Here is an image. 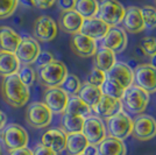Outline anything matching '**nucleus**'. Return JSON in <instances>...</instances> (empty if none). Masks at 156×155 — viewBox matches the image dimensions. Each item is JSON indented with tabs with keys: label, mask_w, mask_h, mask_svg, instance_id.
<instances>
[{
	"label": "nucleus",
	"mask_w": 156,
	"mask_h": 155,
	"mask_svg": "<svg viewBox=\"0 0 156 155\" xmlns=\"http://www.w3.org/2000/svg\"><path fill=\"white\" fill-rule=\"evenodd\" d=\"M0 91L6 104L15 109L25 106L30 98L29 88L21 82L16 74L2 78Z\"/></svg>",
	"instance_id": "obj_1"
},
{
	"label": "nucleus",
	"mask_w": 156,
	"mask_h": 155,
	"mask_svg": "<svg viewBox=\"0 0 156 155\" xmlns=\"http://www.w3.org/2000/svg\"><path fill=\"white\" fill-rule=\"evenodd\" d=\"M120 102L122 109H125L129 114H141L148 106L149 93L137 88L136 85H130L125 90Z\"/></svg>",
	"instance_id": "obj_2"
},
{
	"label": "nucleus",
	"mask_w": 156,
	"mask_h": 155,
	"mask_svg": "<svg viewBox=\"0 0 156 155\" xmlns=\"http://www.w3.org/2000/svg\"><path fill=\"white\" fill-rule=\"evenodd\" d=\"M68 75V69L63 62L54 59L49 64L39 69L37 79L42 85L47 88H57L61 86Z\"/></svg>",
	"instance_id": "obj_3"
},
{
	"label": "nucleus",
	"mask_w": 156,
	"mask_h": 155,
	"mask_svg": "<svg viewBox=\"0 0 156 155\" xmlns=\"http://www.w3.org/2000/svg\"><path fill=\"white\" fill-rule=\"evenodd\" d=\"M106 129L108 136L124 141L132 134L133 119L124 110L118 111L115 114L106 119Z\"/></svg>",
	"instance_id": "obj_4"
},
{
	"label": "nucleus",
	"mask_w": 156,
	"mask_h": 155,
	"mask_svg": "<svg viewBox=\"0 0 156 155\" xmlns=\"http://www.w3.org/2000/svg\"><path fill=\"white\" fill-rule=\"evenodd\" d=\"M0 140L4 142L8 152H11L14 149L27 147L29 135L22 126L18 124H9L0 129Z\"/></svg>",
	"instance_id": "obj_5"
},
{
	"label": "nucleus",
	"mask_w": 156,
	"mask_h": 155,
	"mask_svg": "<svg viewBox=\"0 0 156 155\" xmlns=\"http://www.w3.org/2000/svg\"><path fill=\"white\" fill-rule=\"evenodd\" d=\"M125 8L118 0H101L99 2L98 18L103 20L110 27H115L122 22L125 15Z\"/></svg>",
	"instance_id": "obj_6"
},
{
	"label": "nucleus",
	"mask_w": 156,
	"mask_h": 155,
	"mask_svg": "<svg viewBox=\"0 0 156 155\" xmlns=\"http://www.w3.org/2000/svg\"><path fill=\"white\" fill-rule=\"evenodd\" d=\"M26 120L34 128H46L52 120V112L42 102H34L26 111Z\"/></svg>",
	"instance_id": "obj_7"
},
{
	"label": "nucleus",
	"mask_w": 156,
	"mask_h": 155,
	"mask_svg": "<svg viewBox=\"0 0 156 155\" xmlns=\"http://www.w3.org/2000/svg\"><path fill=\"white\" fill-rule=\"evenodd\" d=\"M134 139L139 141H148L156 136V120L149 114H137L133 120L132 134Z\"/></svg>",
	"instance_id": "obj_8"
},
{
	"label": "nucleus",
	"mask_w": 156,
	"mask_h": 155,
	"mask_svg": "<svg viewBox=\"0 0 156 155\" xmlns=\"http://www.w3.org/2000/svg\"><path fill=\"white\" fill-rule=\"evenodd\" d=\"M82 133L91 145H99L106 138V126L101 118L97 116H89L84 119Z\"/></svg>",
	"instance_id": "obj_9"
},
{
	"label": "nucleus",
	"mask_w": 156,
	"mask_h": 155,
	"mask_svg": "<svg viewBox=\"0 0 156 155\" xmlns=\"http://www.w3.org/2000/svg\"><path fill=\"white\" fill-rule=\"evenodd\" d=\"M40 52L41 48L39 41L32 36H23L14 54L21 65H30L35 63Z\"/></svg>",
	"instance_id": "obj_10"
},
{
	"label": "nucleus",
	"mask_w": 156,
	"mask_h": 155,
	"mask_svg": "<svg viewBox=\"0 0 156 155\" xmlns=\"http://www.w3.org/2000/svg\"><path fill=\"white\" fill-rule=\"evenodd\" d=\"M133 84L147 93L156 92V69L150 64H141L133 72Z\"/></svg>",
	"instance_id": "obj_11"
},
{
	"label": "nucleus",
	"mask_w": 156,
	"mask_h": 155,
	"mask_svg": "<svg viewBox=\"0 0 156 155\" xmlns=\"http://www.w3.org/2000/svg\"><path fill=\"white\" fill-rule=\"evenodd\" d=\"M58 32V27L55 20L48 16L42 15L35 20L33 26V34L34 39L40 42H50L56 38Z\"/></svg>",
	"instance_id": "obj_12"
},
{
	"label": "nucleus",
	"mask_w": 156,
	"mask_h": 155,
	"mask_svg": "<svg viewBox=\"0 0 156 155\" xmlns=\"http://www.w3.org/2000/svg\"><path fill=\"white\" fill-rule=\"evenodd\" d=\"M128 43L127 34L124 28L111 27L107 34L101 39V47L110 49L114 54H120L126 49Z\"/></svg>",
	"instance_id": "obj_13"
},
{
	"label": "nucleus",
	"mask_w": 156,
	"mask_h": 155,
	"mask_svg": "<svg viewBox=\"0 0 156 155\" xmlns=\"http://www.w3.org/2000/svg\"><path fill=\"white\" fill-rule=\"evenodd\" d=\"M69 100V95L61 86L48 88L43 96V103L52 113H64Z\"/></svg>",
	"instance_id": "obj_14"
},
{
	"label": "nucleus",
	"mask_w": 156,
	"mask_h": 155,
	"mask_svg": "<svg viewBox=\"0 0 156 155\" xmlns=\"http://www.w3.org/2000/svg\"><path fill=\"white\" fill-rule=\"evenodd\" d=\"M70 47L72 52L79 57H91L98 50L96 41L82 33H77L72 35L70 40Z\"/></svg>",
	"instance_id": "obj_15"
},
{
	"label": "nucleus",
	"mask_w": 156,
	"mask_h": 155,
	"mask_svg": "<svg viewBox=\"0 0 156 155\" xmlns=\"http://www.w3.org/2000/svg\"><path fill=\"white\" fill-rule=\"evenodd\" d=\"M106 78L118 83L126 90L130 85H133L134 75H133V70L127 63L115 62V64L106 72Z\"/></svg>",
	"instance_id": "obj_16"
},
{
	"label": "nucleus",
	"mask_w": 156,
	"mask_h": 155,
	"mask_svg": "<svg viewBox=\"0 0 156 155\" xmlns=\"http://www.w3.org/2000/svg\"><path fill=\"white\" fill-rule=\"evenodd\" d=\"M125 32L130 34H137L144 31V22H143L141 8L136 6H129L125 9V15L122 19Z\"/></svg>",
	"instance_id": "obj_17"
},
{
	"label": "nucleus",
	"mask_w": 156,
	"mask_h": 155,
	"mask_svg": "<svg viewBox=\"0 0 156 155\" xmlns=\"http://www.w3.org/2000/svg\"><path fill=\"white\" fill-rule=\"evenodd\" d=\"M110 28L111 27L107 23H105L103 20L94 16V18H90V19H84L79 33L97 41V40L103 39L107 34Z\"/></svg>",
	"instance_id": "obj_18"
},
{
	"label": "nucleus",
	"mask_w": 156,
	"mask_h": 155,
	"mask_svg": "<svg viewBox=\"0 0 156 155\" xmlns=\"http://www.w3.org/2000/svg\"><path fill=\"white\" fill-rule=\"evenodd\" d=\"M41 143L58 154L65 150L66 134L61 128L48 129L43 133V135L41 138Z\"/></svg>",
	"instance_id": "obj_19"
},
{
	"label": "nucleus",
	"mask_w": 156,
	"mask_h": 155,
	"mask_svg": "<svg viewBox=\"0 0 156 155\" xmlns=\"http://www.w3.org/2000/svg\"><path fill=\"white\" fill-rule=\"evenodd\" d=\"M84 18L78 14L75 9H68V11H62L59 15V28L63 32L68 34H77L80 32V28L83 25Z\"/></svg>",
	"instance_id": "obj_20"
},
{
	"label": "nucleus",
	"mask_w": 156,
	"mask_h": 155,
	"mask_svg": "<svg viewBox=\"0 0 156 155\" xmlns=\"http://www.w3.org/2000/svg\"><path fill=\"white\" fill-rule=\"evenodd\" d=\"M120 110H122L120 99L108 97L105 95H103L99 99V102L92 107V112H94L96 116L99 118H106V119L115 114Z\"/></svg>",
	"instance_id": "obj_21"
},
{
	"label": "nucleus",
	"mask_w": 156,
	"mask_h": 155,
	"mask_svg": "<svg viewBox=\"0 0 156 155\" xmlns=\"http://www.w3.org/2000/svg\"><path fill=\"white\" fill-rule=\"evenodd\" d=\"M22 36L13 28L8 26L0 27V50L1 52H15Z\"/></svg>",
	"instance_id": "obj_22"
},
{
	"label": "nucleus",
	"mask_w": 156,
	"mask_h": 155,
	"mask_svg": "<svg viewBox=\"0 0 156 155\" xmlns=\"http://www.w3.org/2000/svg\"><path fill=\"white\" fill-rule=\"evenodd\" d=\"M98 155H126L127 147L122 140L112 136H106L99 145H97Z\"/></svg>",
	"instance_id": "obj_23"
},
{
	"label": "nucleus",
	"mask_w": 156,
	"mask_h": 155,
	"mask_svg": "<svg viewBox=\"0 0 156 155\" xmlns=\"http://www.w3.org/2000/svg\"><path fill=\"white\" fill-rule=\"evenodd\" d=\"M20 67L21 64L14 52L0 50V76L6 77L18 74Z\"/></svg>",
	"instance_id": "obj_24"
},
{
	"label": "nucleus",
	"mask_w": 156,
	"mask_h": 155,
	"mask_svg": "<svg viewBox=\"0 0 156 155\" xmlns=\"http://www.w3.org/2000/svg\"><path fill=\"white\" fill-rule=\"evenodd\" d=\"M89 146V141L82 132L66 134L65 150L68 155H80L84 153L85 148Z\"/></svg>",
	"instance_id": "obj_25"
},
{
	"label": "nucleus",
	"mask_w": 156,
	"mask_h": 155,
	"mask_svg": "<svg viewBox=\"0 0 156 155\" xmlns=\"http://www.w3.org/2000/svg\"><path fill=\"white\" fill-rule=\"evenodd\" d=\"M77 96L92 109L99 102V99L103 96V93H101L100 88L94 86V85H92L86 82L84 84H82L80 89L78 91Z\"/></svg>",
	"instance_id": "obj_26"
},
{
	"label": "nucleus",
	"mask_w": 156,
	"mask_h": 155,
	"mask_svg": "<svg viewBox=\"0 0 156 155\" xmlns=\"http://www.w3.org/2000/svg\"><path fill=\"white\" fill-rule=\"evenodd\" d=\"M117 62L115 54L107 49V48H100L98 49L97 52L94 54V67L98 69L103 70L104 72H107Z\"/></svg>",
	"instance_id": "obj_27"
},
{
	"label": "nucleus",
	"mask_w": 156,
	"mask_h": 155,
	"mask_svg": "<svg viewBox=\"0 0 156 155\" xmlns=\"http://www.w3.org/2000/svg\"><path fill=\"white\" fill-rule=\"evenodd\" d=\"M84 119L83 117L73 116L69 113H63L61 118V129L65 134H71V133H79L83 129L84 125Z\"/></svg>",
	"instance_id": "obj_28"
},
{
	"label": "nucleus",
	"mask_w": 156,
	"mask_h": 155,
	"mask_svg": "<svg viewBox=\"0 0 156 155\" xmlns=\"http://www.w3.org/2000/svg\"><path fill=\"white\" fill-rule=\"evenodd\" d=\"M91 107L87 104H85L78 96L75 95V96L69 97L68 105H66V109H65V113L86 118V117L91 116Z\"/></svg>",
	"instance_id": "obj_29"
},
{
	"label": "nucleus",
	"mask_w": 156,
	"mask_h": 155,
	"mask_svg": "<svg viewBox=\"0 0 156 155\" xmlns=\"http://www.w3.org/2000/svg\"><path fill=\"white\" fill-rule=\"evenodd\" d=\"M73 9L84 19L94 18L99 11V2L97 0H75Z\"/></svg>",
	"instance_id": "obj_30"
},
{
	"label": "nucleus",
	"mask_w": 156,
	"mask_h": 155,
	"mask_svg": "<svg viewBox=\"0 0 156 155\" xmlns=\"http://www.w3.org/2000/svg\"><path fill=\"white\" fill-rule=\"evenodd\" d=\"M100 90H101V93L105 96L117 98V99H121L125 93V89L122 86H120L118 83L111 81V79H107V78L105 79L103 85L100 86Z\"/></svg>",
	"instance_id": "obj_31"
},
{
	"label": "nucleus",
	"mask_w": 156,
	"mask_h": 155,
	"mask_svg": "<svg viewBox=\"0 0 156 155\" xmlns=\"http://www.w3.org/2000/svg\"><path fill=\"white\" fill-rule=\"evenodd\" d=\"M80 86H82L80 79L78 78V76L73 75V74H68L65 79L63 81V83L61 84V88L68 95H71V96L77 95L79 89H80Z\"/></svg>",
	"instance_id": "obj_32"
},
{
	"label": "nucleus",
	"mask_w": 156,
	"mask_h": 155,
	"mask_svg": "<svg viewBox=\"0 0 156 155\" xmlns=\"http://www.w3.org/2000/svg\"><path fill=\"white\" fill-rule=\"evenodd\" d=\"M16 75L19 76L21 82L28 88L32 86L36 82V78H37V74L32 65H21Z\"/></svg>",
	"instance_id": "obj_33"
},
{
	"label": "nucleus",
	"mask_w": 156,
	"mask_h": 155,
	"mask_svg": "<svg viewBox=\"0 0 156 155\" xmlns=\"http://www.w3.org/2000/svg\"><path fill=\"white\" fill-rule=\"evenodd\" d=\"M144 27L149 29L156 28V8L153 6H143L141 8Z\"/></svg>",
	"instance_id": "obj_34"
},
{
	"label": "nucleus",
	"mask_w": 156,
	"mask_h": 155,
	"mask_svg": "<svg viewBox=\"0 0 156 155\" xmlns=\"http://www.w3.org/2000/svg\"><path fill=\"white\" fill-rule=\"evenodd\" d=\"M19 4V0H0V20L12 16Z\"/></svg>",
	"instance_id": "obj_35"
},
{
	"label": "nucleus",
	"mask_w": 156,
	"mask_h": 155,
	"mask_svg": "<svg viewBox=\"0 0 156 155\" xmlns=\"http://www.w3.org/2000/svg\"><path fill=\"white\" fill-rule=\"evenodd\" d=\"M105 79H106V72L98 69L97 67H94L91 70V72L89 74V76H87V83L100 88L105 82Z\"/></svg>",
	"instance_id": "obj_36"
},
{
	"label": "nucleus",
	"mask_w": 156,
	"mask_h": 155,
	"mask_svg": "<svg viewBox=\"0 0 156 155\" xmlns=\"http://www.w3.org/2000/svg\"><path fill=\"white\" fill-rule=\"evenodd\" d=\"M140 47L146 56H153L156 54V36H146L141 40Z\"/></svg>",
	"instance_id": "obj_37"
},
{
	"label": "nucleus",
	"mask_w": 156,
	"mask_h": 155,
	"mask_svg": "<svg viewBox=\"0 0 156 155\" xmlns=\"http://www.w3.org/2000/svg\"><path fill=\"white\" fill-rule=\"evenodd\" d=\"M55 58H54V55H52L50 52H41L39 54V56L36 58V61H35V63L37 65V68H42V67H44V65L49 64L50 62H52Z\"/></svg>",
	"instance_id": "obj_38"
},
{
	"label": "nucleus",
	"mask_w": 156,
	"mask_h": 155,
	"mask_svg": "<svg viewBox=\"0 0 156 155\" xmlns=\"http://www.w3.org/2000/svg\"><path fill=\"white\" fill-rule=\"evenodd\" d=\"M33 153H34V155H57L56 152H54L52 149L43 146L42 143L36 145L35 148L33 149Z\"/></svg>",
	"instance_id": "obj_39"
},
{
	"label": "nucleus",
	"mask_w": 156,
	"mask_h": 155,
	"mask_svg": "<svg viewBox=\"0 0 156 155\" xmlns=\"http://www.w3.org/2000/svg\"><path fill=\"white\" fill-rule=\"evenodd\" d=\"M34 2V7H37L40 9H48V8H51L56 0H33Z\"/></svg>",
	"instance_id": "obj_40"
},
{
	"label": "nucleus",
	"mask_w": 156,
	"mask_h": 155,
	"mask_svg": "<svg viewBox=\"0 0 156 155\" xmlns=\"http://www.w3.org/2000/svg\"><path fill=\"white\" fill-rule=\"evenodd\" d=\"M57 5L62 11H68V9H73L75 0H56Z\"/></svg>",
	"instance_id": "obj_41"
},
{
	"label": "nucleus",
	"mask_w": 156,
	"mask_h": 155,
	"mask_svg": "<svg viewBox=\"0 0 156 155\" xmlns=\"http://www.w3.org/2000/svg\"><path fill=\"white\" fill-rule=\"evenodd\" d=\"M9 155H34V153H33V149L28 148V147H23V148L11 150Z\"/></svg>",
	"instance_id": "obj_42"
},
{
	"label": "nucleus",
	"mask_w": 156,
	"mask_h": 155,
	"mask_svg": "<svg viewBox=\"0 0 156 155\" xmlns=\"http://www.w3.org/2000/svg\"><path fill=\"white\" fill-rule=\"evenodd\" d=\"M83 154H85V155H98L97 146H96V145H91V143H89V146L85 148Z\"/></svg>",
	"instance_id": "obj_43"
},
{
	"label": "nucleus",
	"mask_w": 156,
	"mask_h": 155,
	"mask_svg": "<svg viewBox=\"0 0 156 155\" xmlns=\"http://www.w3.org/2000/svg\"><path fill=\"white\" fill-rule=\"evenodd\" d=\"M6 121H7V117L6 114L0 110V129H2L5 126H6Z\"/></svg>",
	"instance_id": "obj_44"
},
{
	"label": "nucleus",
	"mask_w": 156,
	"mask_h": 155,
	"mask_svg": "<svg viewBox=\"0 0 156 155\" xmlns=\"http://www.w3.org/2000/svg\"><path fill=\"white\" fill-rule=\"evenodd\" d=\"M20 2L25 7H34V2H33V0H19Z\"/></svg>",
	"instance_id": "obj_45"
},
{
	"label": "nucleus",
	"mask_w": 156,
	"mask_h": 155,
	"mask_svg": "<svg viewBox=\"0 0 156 155\" xmlns=\"http://www.w3.org/2000/svg\"><path fill=\"white\" fill-rule=\"evenodd\" d=\"M135 52H136V55L139 56V57H143V56H146V55H144V52H143V50L141 49V47H140V45H139L136 49H135Z\"/></svg>",
	"instance_id": "obj_46"
},
{
	"label": "nucleus",
	"mask_w": 156,
	"mask_h": 155,
	"mask_svg": "<svg viewBox=\"0 0 156 155\" xmlns=\"http://www.w3.org/2000/svg\"><path fill=\"white\" fill-rule=\"evenodd\" d=\"M153 68H155L156 69V54L155 55H153V56H150V63H149Z\"/></svg>",
	"instance_id": "obj_47"
},
{
	"label": "nucleus",
	"mask_w": 156,
	"mask_h": 155,
	"mask_svg": "<svg viewBox=\"0 0 156 155\" xmlns=\"http://www.w3.org/2000/svg\"><path fill=\"white\" fill-rule=\"evenodd\" d=\"M0 155H1V146H0Z\"/></svg>",
	"instance_id": "obj_48"
},
{
	"label": "nucleus",
	"mask_w": 156,
	"mask_h": 155,
	"mask_svg": "<svg viewBox=\"0 0 156 155\" xmlns=\"http://www.w3.org/2000/svg\"><path fill=\"white\" fill-rule=\"evenodd\" d=\"M80 155H85V154H80Z\"/></svg>",
	"instance_id": "obj_49"
},
{
	"label": "nucleus",
	"mask_w": 156,
	"mask_h": 155,
	"mask_svg": "<svg viewBox=\"0 0 156 155\" xmlns=\"http://www.w3.org/2000/svg\"><path fill=\"white\" fill-rule=\"evenodd\" d=\"M155 1H156V0H155Z\"/></svg>",
	"instance_id": "obj_50"
}]
</instances>
